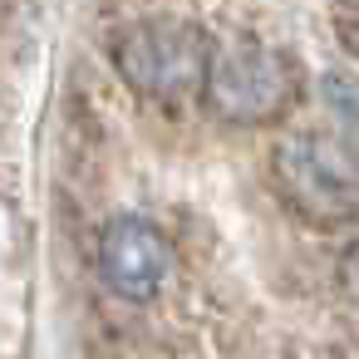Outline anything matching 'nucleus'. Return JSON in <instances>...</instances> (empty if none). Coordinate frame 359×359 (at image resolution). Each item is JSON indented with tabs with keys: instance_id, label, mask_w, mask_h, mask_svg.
I'll return each mask as SVG.
<instances>
[{
	"instance_id": "nucleus-1",
	"label": "nucleus",
	"mask_w": 359,
	"mask_h": 359,
	"mask_svg": "<svg viewBox=\"0 0 359 359\" xmlns=\"http://www.w3.org/2000/svg\"><path fill=\"white\" fill-rule=\"evenodd\" d=\"M276 187L280 197L320 226L359 217V153L334 133H290L276 143Z\"/></svg>"
},
{
	"instance_id": "nucleus-2",
	"label": "nucleus",
	"mask_w": 359,
	"mask_h": 359,
	"mask_svg": "<svg viewBox=\"0 0 359 359\" xmlns=\"http://www.w3.org/2000/svg\"><path fill=\"white\" fill-rule=\"evenodd\" d=\"M207 60H212V40L187 20H138L114 40V65L123 84L163 104L202 94Z\"/></svg>"
},
{
	"instance_id": "nucleus-3",
	"label": "nucleus",
	"mask_w": 359,
	"mask_h": 359,
	"mask_svg": "<svg viewBox=\"0 0 359 359\" xmlns=\"http://www.w3.org/2000/svg\"><path fill=\"white\" fill-rule=\"evenodd\" d=\"M300 79L295 65L256 40H231V45H212L207 60V79H202V99L212 104L217 118L226 123H271L290 109Z\"/></svg>"
},
{
	"instance_id": "nucleus-4",
	"label": "nucleus",
	"mask_w": 359,
	"mask_h": 359,
	"mask_svg": "<svg viewBox=\"0 0 359 359\" xmlns=\"http://www.w3.org/2000/svg\"><path fill=\"white\" fill-rule=\"evenodd\" d=\"M99 276L123 300H148L172 276V246L168 236L143 217H118L99 236Z\"/></svg>"
},
{
	"instance_id": "nucleus-5",
	"label": "nucleus",
	"mask_w": 359,
	"mask_h": 359,
	"mask_svg": "<svg viewBox=\"0 0 359 359\" xmlns=\"http://www.w3.org/2000/svg\"><path fill=\"white\" fill-rule=\"evenodd\" d=\"M344 285H349V295L359 300V246H349V256H344Z\"/></svg>"
}]
</instances>
